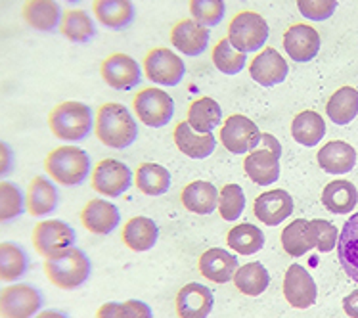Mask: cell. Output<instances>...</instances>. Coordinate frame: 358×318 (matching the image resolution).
<instances>
[{
	"label": "cell",
	"mask_w": 358,
	"mask_h": 318,
	"mask_svg": "<svg viewBox=\"0 0 358 318\" xmlns=\"http://www.w3.org/2000/svg\"><path fill=\"white\" fill-rule=\"evenodd\" d=\"M94 131L98 140L103 146L113 150H124L134 144L138 136L136 119L132 117L131 110L117 102H108L98 110L94 121Z\"/></svg>",
	"instance_id": "cell-1"
},
{
	"label": "cell",
	"mask_w": 358,
	"mask_h": 318,
	"mask_svg": "<svg viewBox=\"0 0 358 318\" xmlns=\"http://www.w3.org/2000/svg\"><path fill=\"white\" fill-rule=\"evenodd\" d=\"M44 169L56 185L80 186L92 175V161L83 148L73 144H64L46 156Z\"/></svg>",
	"instance_id": "cell-2"
},
{
	"label": "cell",
	"mask_w": 358,
	"mask_h": 318,
	"mask_svg": "<svg viewBox=\"0 0 358 318\" xmlns=\"http://www.w3.org/2000/svg\"><path fill=\"white\" fill-rule=\"evenodd\" d=\"M48 127L58 140L69 144L83 142L94 129V115L85 102L67 100L50 111Z\"/></svg>",
	"instance_id": "cell-3"
},
{
	"label": "cell",
	"mask_w": 358,
	"mask_h": 318,
	"mask_svg": "<svg viewBox=\"0 0 358 318\" xmlns=\"http://www.w3.org/2000/svg\"><path fill=\"white\" fill-rule=\"evenodd\" d=\"M92 273V263L87 253L79 247H69L56 257L44 261V274L46 278L59 289H79L85 286Z\"/></svg>",
	"instance_id": "cell-4"
},
{
	"label": "cell",
	"mask_w": 358,
	"mask_h": 318,
	"mask_svg": "<svg viewBox=\"0 0 358 318\" xmlns=\"http://www.w3.org/2000/svg\"><path fill=\"white\" fill-rule=\"evenodd\" d=\"M43 291L25 282L0 289V318H33L43 311Z\"/></svg>",
	"instance_id": "cell-5"
},
{
	"label": "cell",
	"mask_w": 358,
	"mask_h": 318,
	"mask_svg": "<svg viewBox=\"0 0 358 318\" xmlns=\"http://www.w3.org/2000/svg\"><path fill=\"white\" fill-rule=\"evenodd\" d=\"M268 23L257 12H240L228 25V41L240 52H257L268 41Z\"/></svg>",
	"instance_id": "cell-6"
},
{
	"label": "cell",
	"mask_w": 358,
	"mask_h": 318,
	"mask_svg": "<svg viewBox=\"0 0 358 318\" xmlns=\"http://www.w3.org/2000/svg\"><path fill=\"white\" fill-rule=\"evenodd\" d=\"M75 240H77V234H75L73 226L67 224L66 221H59V219L41 221L33 229V245L44 259L56 257L69 247H73Z\"/></svg>",
	"instance_id": "cell-7"
},
{
	"label": "cell",
	"mask_w": 358,
	"mask_h": 318,
	"mask_svg": "<svg viewBox=\"0 0 358 318\" xmlns=\"http://www.w3.org/2000/svg\"><path fill=\"white\" fill-rule=\"evenodd\" d=\"M134 113L150 129H161L175 115V102L163 89L150 87L140 90L134 98Z\"/></svg>",
	"instance_id": "cell-8"
},
{
	"label": "cell",
	"mask_w": 358,
	"mask_h": 318,
	"mask_svg": "<svg viewBox=\"0 0 358 318\" xmlns=\"http://www.w3.org/2000/svg\"><path fill=\"white\" fill-rule=\"evenodd\" d=\"M261 129L245 115H230L220 129V142L230 154H249L261 144Z\"/></svg>",
	"instance_id": "cell-9"
},
{
	"label": "cell",
	"mask_w": 358,
	"mask_h": 318,
	"mask_svg": "<svg viewBox=\"0 0 358 318\" xmlns=\"http://www.w3.org/2000/svg\"><path fill=\"white\" fill-rule=\"evenodd\" d=\"M146 77L159 87H176L186 75L184 59L169 48H154L144 59Z\"/></svg>",
	"instance_id": "cell-10"
},
{
	"label": "cell",
	"mask_w": 358,
	"mask_h": 318,
	"mask_svg": "<svg viewBox=\"0 0 358 318\" xmlns=\"http://www.w3.org/2000/svg\"><path fill=\"white\" fill-rule=\"evenodd\" d=\"M132 185V171L117 159H102L92 171V188L106 198L123 196Z\"/></svg>",
	"instance_id": "cell-11"
},
{
	"label": "cell",
	"mask_w": 358,
	"mask_h": 318,
	"mask_svg": "<svg viewBox=\"0 0 358 318\" xmlns=\"http://www.w3.org/2000/svg\"><path fill=\"white\" fill-rule=\"evenodd\" d=\"M103 82L113 90H132L142 81V69L138 62L129 54H111L100 67Z\"/></svg>",
	"instance_id": "cell-12"
},
{
	"label": "cell",
	"mask_w": 358,
	"mask_h": 318,
	"mask_svg": "<svg viewBox=\"0 0 358 318\" xmlns=\"http://www.w3.org/2000/svg\"><path fill=\"white\" fill-rule=\"evenodd\" d=\"M284 297L293 309H308L316 303L318 288L305 266L292 265L285 270Z\"/></svg>",
	"instance_id": "cell-13"
},
{
	"label": "cell",
	"mask_w": 358,
	"mask_h": 318,
	"mask_svg": "<svg viewBox=\"0 0 358 318\" xmlns=\"http://www.w3.org/2000/svg\"><path fill=\"white\" fill-rule=\"evenodd\" d=\"M320 46L322 38L318 31L307 23H297L285 31L284 50L297 64H307L310 59H315L320 52Z\"/></svg>",
	"instance_id": "cell-14"
},
{
	"label": "cell",
	"mask_w": 358,
	"mask_h": 318,
	"mask_svg": "<svg viewBox=\"0 0 358 318\" xmlns=\"http://www.w3.org/2000/svg\"><path fill=\"white\" fill-rule=\"evenodd\" d=\"M287 73H289V66L276 48H266L263 52H259L255 59L249 64L251 79L264 89H271L284 82Z\"/></svg>",
	"instance_id": "cell-15"
},
{
	"label": "cell",
	"mask_w": 358,
	"mask_h": 318,
	"mask_svg": "<svg viewBox=\"0 0 358 318\" xmlns=\"http://www.w3.org/2000/svg\"><path fill=\"white\" fill-rule=\"evenodd\" d=\"M80 222L94 236H110L121 222V213H119L117 205H113L111 201L96 198L83 208Z\"/></svg>",
	"instance_id": "cell-16"
},
{
	"label": "cell",
	"mask_w": 358,
	"mask_h": 318,
	"mask_svg": "<svg viewBox=\"0 0 358 318\" xmlns=\"http://www.w3.org/2000/svg\"><path fill=\"white\" fill-rule=\"evenodd\" d=\"M253 213H255L257 221H261L266 226H278L293 213L292 194L285 192L282 188L263 192L255 200Z\"/></svg>",
	"instance_id": "cell-17"
},
{
	"label": "cell",
	"mask_w": 358,
	"mask_h": 318,
	"mask_svg": "<svg viewBox=\"0 0 358 318\" xmlns=\"http://www.w3.org/2000/svg\"><path fill=\"white\" fill-rule=\"evenodd\" d=\"M215 297L203 284L190 282L176 296V315L178 318H207L211 315Z\"/></svg>",
	"instance_id": "cell-18"
},
{
	"label": "cell",
	"mask_w": 358,
	"mask_h": 318,
	"mask_svg": "<svg viewBox=\"0 0 358 318\" xmlns=\"http://www.w3.org/2000/svg\"><path fill=\"white\" fill-rule=\"evenodd\" d=\"M171 43L184 56H201L209 46V29L194 20H182L171 31Z\"/></svg>",
	"instance_id": "cell-19"
},
{
	"label": "cell",
	"mask_w": 358,
	"mask_h": 318,
	"mask_svg": "<svg viewBox=\"0 0 358 318\" xmlns=\"http://www.w3.org/2000/svg\"><path fill=\"white\" fill-rule=\"evenodd\" d=\"M25 201H27V211L37 219L48 217L56 209L59 203V194L56 188V182L52 180L48 175H38L29 182L27 194H25Z\"/></svg>",
	"instance_id": "cell-20"
},
{
	"label": "cell",
	"mask_w": 358,
	"mask_h": 318,
	"mask_svg": "<svg viewBox=\"0 0 358 318\" xmlns=\"http://www.w3.org/2000/svg\"><path fill=\"white\" fill-rule=\"evenodd\" d=\"M23 20L38 33H54L62 25L64 12L56 0H27L23 6Z\"/></svg>",
	"instance_id": "cell-21"
},
{
	"label": "cell",
	"mask_w": 358,
	"mask_h": 318,
	"mask_svg": "<svg viewBox=\"0 0 358 318\" xmlns=\"http://www.w3.org/2000/svg\"><path fill=\"white\" fill-rule=\"evenodd\" d=\"M316 159L328 175H347L357 165V150L345 140H331L322 146Z\"/></svg>",
	"instance_id": "cell-22"
},
{
	"label": "cell",
	"mask_w": 358,
	"mask_h": 318,
	"mask_svg": "<svg viewBox=\"0 0 358 318\" xmlns=\"http://www.w3.org/2000/svg\"><path fill=\"white\" fill-rule=\"evenodd\" d=\"M238 270V257L222 247H211L199 257V273L215 284H227Z\"/></svg>",
	"instance_id": "cell-23"
},
{
	"label": "cell",
	"mask_w": 358,
	"mask_h": 318,
	"mask_svg": "<svg viewBox=\"0 0 358 318\" xmlns=\"http://www.w3.org/2000/svg\"><path fill=\"white\" fill-rule=\"evenodd\" d=\"M243 169L255 185L271 186L280 178V157L271 150L257 148L248 154Z\"/></svg>",
	"instance_id": "cell-24"
},
{
	"label": "cell",
	"mask_w": 358,
	"mask_h": 318,
	"mask_svg": "<svg viewBox=\"0 0 358 318\" xmlns=\"http://www.w3.org/2000/svg\"><path fill=\"white\" fill-rule=\"evenodd\" d=\"M175 144L176 148L182 152L184 156L192 157V159H205L209 157L217 148V138L215 134H199L196 133L188 121H182L178 123L175 129Z\"/></svg>",
	"instance_id": "cell-25"
},
{
	"label": "cell",
	"mask_w": 358,
	"mask_h": 318,
	"mask_svg": "<svg viewBox=\"0 0 358 318\" xmlns=\"http://www.w3.org/2000/svg\"><path fill=\"white\" fill-rule=\"evenodd\" d=\"M92 10L96 20L113 31L127 29L136 15L132 0H94Z\"/></svg>",
	"instance_id": "cell-26"
},
{
	"label": "cell",
	"mask_w": 358,
	"mask_h": 318,
	"mask_svg": "<svg viewBox=\"0 0 358 318\" xmlns=\"http://www.w3.org/2000/svg\"><path fill=\"white\" fill-rule=\"evenodd\" d=\"M337 257L345 274L358 284V211L345 222L337 240Z\"/></svg>",
	"instance_id": "cell-27"
},
{
	"label": "cell",
	"mask_w": 358,
	"mask_h": 318,
	"mask_svg": "<svg viewBox=\"0 0 358 318\" xmlns=\"http://www.w3.org/2000/svg\"><path fill=\"white\" fill-rule=\"evenodd\" d=\"M180 201L190 213L211 215L219 208V190L207 180H194L182 190Z\"/></svg>",
	"instance_id": "cell-28"
},
{
	"label": "cell",
	"mask_w": 358,
	"mask_h": 318,
	"mask_svg": "<svg viewBox=\"0 0 358 318\" xmlns=\"http://www.w3.org/2000/svg\"><path fill=\"white\" fill-rule=\"evenodd\" d=\"M159 238V229L155 221L150 217H132L131 221L124 224L123 242L124 245L136 253H144L152 250Z\"/></svg>",
	"instance_id": "cell-29"
},
{
	"label": "cell",
	"mask_w": 358,
	"mask_h": 318,
	"mask_svg": "<svg viewBox=\"0 0 358 318\" xmlns=\"http://www.w3.org/2000/svg\"><path fill=\"white\" fill-rule=\"evenodd\" d=\"M358 190L349 180H331L322 192V205L334 215H347L357 208Z\"/></svg>",
	"instance_id": "cell-30"
},
{
	"label": "cell",
	"mask_w": 358,
	"mask_h": 318,
	"mask_svg": "<svg viewBox=\"0 0 358 318\" xmlns=\"http://www.w3.org/2000/svg\"><path fill=\"white\" fill-rule=\"evenodd\" d=\"M292 136L301 146L315 148L316 144H320L322 138L326 136V121L320 113L313 110L301 111L292 121Z\"/></svg>",
	"instance_id": "cell-31"
},
{
	"label": "cell",
	"mask_w": 358,
	"mask_h": 318,
	"mask_svg": "<svg viewBox=\"0 0 358 318\" xmlns=\"http://www.w3.org/2000/svg\"><path fill=\"white\" fill-rule=\"evenodd\" d=\"M29 270V255L15 242H0V282H20Z\"/></svg>",
	"instance_id": "cell-32"
},
{
	"label": "cell",
	"mask_w": 358,
	"mask_h": 318,
	"mask_svg": "<svg viewBox=\"0 0 358 318\" xmlns=\"http://www.w3.org/2000/svg\"><path fill=\"white\" fill-rule=\"evenodd\" d=\"M282 247L292 257H303L310 250H316L313 222L305 219L289 222L282 232Z\"/></svg>",
	"instance_id": "cell-33"
},
{
	"label": "cell",
	"mask_w": 358,
	"mask_h": 318,
	"mask_svg": "<svg viewBox=\"0 0 358 318\" xmlns=\"http://www.w3.org/2000/svg\"><path fill=\"white\" fill-rule=\"evenodd\" d=\"M326 113L331 123L349 125L358 115V90L352 87L337 89L326 104Z\"/></svg>",
	"instance_id": "cell-34"
},
{
	"label": "cell",
	"mask_w": 358,
	"mask_h": 318,
	"mask_svg": "<svg viewBox=\"0 0 358 318\" xmlns=\"http://www.w3.org/2000/svg\"><path fill=\"white\" fill-rule=\"evenodd\" d=\"M232 280H234V286L240 289L243 296L257 297L266 291L268 284H271V274H268L263 263L255 261V263L238 266Z\"/></svg>",
	"instance_id": "cell-35"
},
{
	"label": "cell",
	"mask_w": 358,
	"mask_h": 318,
	"mask_svg": "<svg viewBox=\"0 0 358 318\" xmlns=\"http://www.w3.org/2000/svg\"><path fill=\"white\" fill-rule=\"evenodd\" d=\"M222 121V110L217 100L205 96L196 100L188 110V125L199 134L213 133Z\"/></svg>",
	"instance_id": "cell-36"
},
{
	"label": "cell",
	"mask_w": 358,
	"mask_h": 318,
	"mask_svg": "<svg viewBox=\"0 0 358 318\" xmlns=\"http://www.w3.org/2000/svg\"><path fill=\"white\" fill-rule=\"evenodd\" d=\"M134 182L146 196H163L171 188V173L159 163H142L134 173Z\"/></svg>",
	"instance_id": "cell-37"
},
{
	"label": "cell",
	"mask_w": 358,
	"mask_h": 318,
	"mask_svg": "<svg viewBox=\"0 0 358 318\" xmlns=\"http://www.w3.org/2000/svg\"><path fill=\"white\" fill-rule=\"evenodd\" d=\"M62 35L75 45H85L96 37V23L85 10H69L62 20Z\"/></svg>",
	"instance_id": "cell-38"
},
{
	"label": "cell",
	"mask_w": 358,
	"mask_h": 318,
	"mask_svg": "<svg viewBox=\"0 0 358 318\" xmlns=\"http://www.w3.org/2000/svg\"><path fill=\"white\" fill-rule=\"evenodd\" d=\"M227 244L232 252L240 253V255H253L264 247V234L255 224L241 222L228 232Z\"/></svg>",
	"instance_id": "cell-39"
},
{
	"label": "cell",
	"mask_w": 358,
	"mask_h": 318,
	"mask_svg": "<svg viewBox=\"0 0 358 318\" xmlns=\"http://www.w3.org/2000/svg\"><path fill=\"white\" fill-rule=\"evenodd\" d=\"M27 211L25 194L12 180H0V222H12Z\"/></svg>",
	"instance_id": "cell-40"
},
{
	"label": "cell",
	"mask_w": 358,
	"mask_h": 318,
	"mask_svg": "<svg viewBox=\"0 0 358 318\" xmlns=\"http://www.w3.org/2000/svg\"><path fill=\"white\" fill-rule=\"evenodd\" d=\"M213 64L224 75H238L248 64V54L240 52L238 48L232 46V43L227 38H222L213 48Z\"/></svg>",
	"instance_id": "cell-41"
},
{
	"label": "cell",
	"mask_w": 358,
	"mask_h": 318,
	"mask_svg": "<svg viewBox=\"0 0 358 318\" xmlns=\"http://www.w3.org/2000/svg\"><path fill=\"white\" fill-rule=\"evenodd\" d=\"M152 309L148 307L144 301L140 299H129V301H123V303H117V301H108L103 303L98 312H96V318H152Z\"/></svg>",
	"instance_id": "cell-42"
},
{
	"label": "cell",
	"mask_w": 358,
	"mask_h": 318,
	"mask_svg": "<svg viewBox=\"0 0 358 318\" xmlns=\"http://www.w3.org/2000/svg\"><path fill=\"white\" fill-rule=\"evenodd\" d=\"M190 14L194 22L211 29L224 20L227 4L224 0H190Z\"/></svg>",
	"instance_id": "cell-43"
},
{
	"label": "cell",
	"mask_w": 358,
	"mask_h": 318,
	"mask_svg": "<svg viewBox=\"0 0 358 318\" xmlns=\"http://www.w3.org/2000/svg\"><path fill=\"white\" fill-rule=\"evenodd\" d=\"M219 213L224 221H238L245 209V194L240 185H227L219 192Z\"/></svg>",
	"instance_id": "cell-44"
},
{
	"label": "cell",
	"mask_w": 358,
	"mask_h": 318,
	"mask_svg": "<svg viewBox=\"0 0 358 318\" xmlns=\"http://www.w3.org/2000/svg\"><path fill=\"white\" fill-rule=\"evenodd\" d=\"M337 6V0H297L301 15L307 17L308 22H326L336 14Z\"/></svg>",
	"instance_id": "cell-45"
},
{
	"label": "cell",
	"mask_w": 358,
	"mask_h": 318,
	"mask_svg": "<svg viewBox=\"0 0 358 318\" xmlns=\"http://www.w3.org/2000/svg\"><path fill=\"white\" fill-rule=\"evenodd\" d=\"M310 222H313V230H315L316 250L320 253L334 252V247L337 245V240H339V232H337L336 224H331L329 221H324V219H315V221Z\"/></svg>",
	"instance_id": "cell-46"
},
{
	"label": "cell",
	"mask_w": 358,
	"mask_h": 318,
	"mask_svg": "<svg viewBox=\"0 0 358 318\" xmlns=\"http://www.w3.org/2000/svg\"><path fill=\"white\" fill-rule=\"evenodd\" d=\"M14 169V150L10 148V144L0 140V180L6 178Z\"/></svg>",
	"instance_id": "cell-47"
},
{
	"label": "cell",
	"mask_w": 358,
	"mask_h": 318,
	"mask_svg": "<svg viewBox=\"0 0 358 318\" xmlns=\"http://www.w3.org/2000/svg\"><path fill=\"white\" fill-rule=\"evenodd\" d=\"M261 148L271 150L272 154H276L278 157H282V144L278 142V138L274 136V134L263 133L261 134V144H259Z\"/></svg>",
	"instance_id": "cell-48"
},
{
	"label": "cell",
	"mask_w": 358,
	"mask_h": 318,
	"mask_svg": "<svg viewBox=\"0 0 358 318\" xmlns=\"http://www.w3.org/2000/svg\"><path fill=\"white\" fill-rule=\"evenodd\" d=\"M343 311L347 312V317L358 318V289L351 291L349 296L343 299Z\"/></svg>",
	"instance_id": "cell-49"
},
{
	"label": "cell",
	"mask_w": 358,
	"mask_h": 318,
	"mask_svg": "<svg viewBox=\"0 0 358 318\" xmlns=\"http://www.w3.org/2000/svg\"><path fill=\"white\" fill-rule=\"evenodd\" d=\"M33 318H69V317H67L64 311H58V309H46V311H41Z\"/></svg>",
	"instance_id": "cell-50"
},
{
	"label": "cell",
	"mask_w": 358,
	"mask_h": 318,
	"mask_svg": "<svg viewBox=\"0 0 358 318\" xmlns=\"http://www.w3.org/2000/svg\"><path fill=\"white\" fill-rule=\"evenodd\" d=\"M67 2H77V0H67Z\"/></svg>",
	"instance_id": "cell-51"
}]
</instances>
